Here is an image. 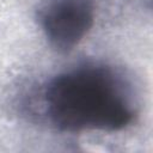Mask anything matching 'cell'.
Listing matches in <instances>:
<instances>
[{"label":"cell","instance_id":"1","mask_svg":"<svg viewBox=\"0 0 153 153\" xmlns=\"http://www.w3.org/2000/svg\"><path fill=\"white\" fill-rule=\"evenodd\" d=\"M42 115L59 131H120L137 114L133 85L117 68L85 63L50 78L41 93Z\"/></svg>","mask_w":153,"mask_h":153},{"label":"cell","instance_id":"2","mask_svg":"<svg viewBox=\"0 0 153 153\" xmlns=\"http://www.w3.org/2000/svg\"><path fill=\"white\" fill-rule=\"evenodd\" d=\"M93 0H45L37 19L48 44L57 53L73 50L94 23Z\"/></svg>","mask_w":153,"mask_h":153}]
</instances>
